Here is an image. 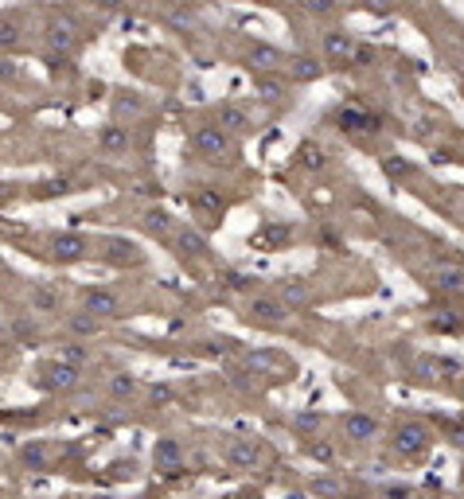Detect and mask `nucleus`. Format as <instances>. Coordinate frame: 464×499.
<instances>
[{
	"label": "nucleus",
	"instance_id": "nucleus-29",
	"mask_svg": "<svg viewBox=\"0 0 464 499\" xmlns=\"http://www.w3.org/2000/svg\"><path fill=\"white\" fill-rule=\"evenodd\" d=\"M262 4H277V0H262Z\"/></svg>",
	"mask_w": 464,
	"mask_h": 499
},
{
	"label": "nucleus",
	"instance_id": "nucleus-20",
	"mask_svg": "<svg viewBox=\"0 0 464 499\" xmlns=\"http://www.w3.org/2000/svg\"><path fill=\"white\" fill-rule=\"evenodd\" d=\"M70 328H74V332H82V335H90V332H98V320H94V316H70Z\"/></svg>",
	"mask_w": 464,
	"mask_h": 499
},
{
	"label": "nucleus",
	"instance_id": "nucleus-23",
	"mask_svg": "<svg viewBox=\"0 0 464 499\" xmlns=\"http://www.w3.org/2000/svg\"><path fill=\"white\" fill-rule=\"evenodd\" d=\"M35 304L40 308H55V293L51 289H35Z\"/></svg>",
	"mask_w": 464,
	"mask_h": 499
},
{
	"label": "nucleus",
	"instance_id": "nucleus-1",
	"mask_svg": "<svg viewBox=\"0 0 464 499\" xmlns=\"http://www.w3.org/2000/svg\"><path fill=\"white\" fill-rule=\"evenodd\" d=\"M191 145H195L207 160H218V157H230V152H234L230 133L227 129H218V125H199L195 133H191Z\"/></svg>",
	"mask_w": 464,
	"mask_h": 499
},
{
	"label": "nucleus",
	"instance_id": "nucleus-15",
	"mask_svg": "<svg viewBox=\"0 0 464 499\" xmlns=\"http://www.w3.org/2000/svg\"><path fill=\"white\" fill-rule=\"evenodd\" d=\"M308 301V289L301 281H285L281 285V304H305Z\"/></svg>",
	"mask_w": 464,
	"mask_h": 499
},
{
	"label": "nucleus",
	"instance_id": "nucleus-4",
	"mask_svg": "<svg viewBox=\"0 0 464 499\" xmlns=\"http://www.w3.org/2000/svg\"><path fill=\"white\" fill-rule=\"evenodd\" d=\"M344 433L351 441H371L378 433V421L371 418V413H347L344 418Z\"/></svg>",
	"mask_w": 464,
	"mask_h": 499
},
{
	"label": "nucleus",
	"instance_id": "nucleus-10",
	"mask_svg": "<svg viewBox=\"0 0 464 499\" xmlns=\"http://www.w3.org/2000/svg\"><path fill=\"white\" fill-rule=\"evenodd\" d=\"M102 148H106V152H125V148H129L125 125H106V129H102Z\"/></svg>",
	"mask_w": 464,
	"mask_h": 499
},
{
	"label": "nucleus",
	"instance_id": "nucleus-14",
	"mask_svg": "<svg viewBox=\"0 0 464 499\" xmlns=\"http://www.w3.org/2000/svg\"><path fill=\"white\" fill-rule=\"evenodd\" d=\"M312 491L324 496V499H339V496H344V484H339L336 476H317V480H312Z\"/></svg>",
	"mask_w": 464,
	"mask_h": 499
},
{
	"label": "nucleus",
	"instance_id": "nucleus-6",
	"mask_svg": "<svg viewBox=\"0 0 464 499\" xmlns=\"http://www.w3.org/2000/svg\"><path fill=\"white\" fill-rule=\"evenodd\" d=\"M246 59H250V67H257V70H281L285 55H281L277 47H269V43H254Z\"/></svg>",
	"mask_w": 464,
	"mask_h": 499
},
{
	"label": "nucleus",
	"instance_id": "nucleus-5",
	"mask_svg": "<svg viewBox=\"0 0 464 499\" xmlns=\"http://www.w3.org/2000/svg\"><path fill=\"white\" fill-rule=\"evenodd\" d=\"M86 312L90 316H118L121 312V301L106 289H90L86 293Z\"/></svg>",
	"mask_w": 464,
	"mask_h": 499
},
{
	"label": "nucleus",
	"instance_id": "nucleus-13",
	"mask_svg": "<svg viewBox=\"0 0 464 499\" xmlns=\"http://www.w3.org/2000/svg\"><path fill=\"white\" fill-rule=\"evenodd\" d=\"M289 70H293V79H296V82H312V79H320V63H312L308 55L293 59V63H289Z\"/></svg>",
	"mask_w": 464,
	"mask_h": 499
},
{
	"label": "nucleus",
	"instance_id": "nucleus-21",
	"mask_svg": "<svg viewBox=\"0 0 464 499\" xmlns=\"http://www.w3.org/2000/svg\"><path fill=\"white\" fill-rule=\"evenodd\" d=\"M305 8L312 12V16H332V12H336V0H305Z\"/></svg>",
	"mask_w": 464,
	"mask_h": 499
},
{
	"label": "nucleus",
	"instance_id": "nucleus-30",
	"mask_svg": "<svg viewBox=\"0 0 464 499\" xmlns=\"http://www.w3.org/2000/svg\"><path fill=\"white\" fill-rule=\"evenodd\" d=\"M461 394H464V390H461Z\"/></svg>",
	"mask_w": 464,
	"mask_h": 499
},
{
	"label": "nucleus",
	"instance_id": "nucleus-28",
	"mask_svg": "<svg viewBox=\"0 0 464 499\" xmlns=\"http://www.w3.org/2000/svg\"><path fill=\"white\" fill-rule=\"evenodd\" d=\"M0 74H4V79H12V74H16V67H12V63H0Z\"/></svg>",
	"mask_w": 464,
	"mask_h": 499
},
{
	"label": "nucleus",
	"instance_id": "nucleus-3",
	"mask_svg": "<svg viewBox=\"0 0 464 499\" xmlns=\"http://www.w3.org/2000/svg\"><path fill=\"white\" fill-rule=\"evenodd\" d=\"M394 445L406 457H417V452H425V445H429V429H425V425H402Z\"/></svg>",
	"mask_w": 464,
	"mask_h": 499
},
{
	"label": "nucleus",
	"instance_id": "nucleus-17",
	"mask_svg": "<svg viewBox=\"0 0 464 499\" xmlns=\"http://www.w3.org/2000/svg\"><path fill=\"white\" fill-rule=\"evenodd\" d=\"M179 246H184L188 254H203V250H207V238L199 235V230H184V235H179Z\"/></svg>",
	"mask_w": 464,
	"mask_h": 499
},
{
	"label": "nucleus",
	"instance_id": "nucleus-27",
	"mask_svg": "<svg viewBox=\"0 0 464 499\" xmlns=\"http://www.w3.org/2000/svg\"><path fill=\"white\" fill-rule=\"evenodd\" d=\"M262 94H266V98H281V90H277L273 82H262Z\"/></svg>",
	"mask_w": 464,
	"mask_h": 499
},
{
	"label": "nucleus",
	"instance_id": "nucleus-19",
	"mask_svg": "<svg viewBox=\"0 0 464 499\" xmlns=\"http://www.w3.org/2000/svg\"><path fill=\"white\" fill-rule=\"evenodd\" d=\"M145 226H148V230H157V235H164V230H168V215H164V211H148V215H145Z\"/></svg>",
	"mask_w": 464,
	"mask_h": 499
},
{
	"label": "nucleus",
	"instance_id": "nucleus-16",
	"mask_svg": "<svg viewBox=\"0 0 464 499\" xmlns=\"http://www.w3.org/2000/svg\"><path fill=\"white\" fill-rule=\"evenodd\" d=\"M437 285H441V289H461L464 274L461 269H453V265H441V269H437Z\"/></svg>",
	"mask_w": 464,
	"mask_h": 499
},
{
	"label": "nucleus",
	"instance_id": "nucleus-9",
	"mask_svg": "<svg viewBox=\"0 0 464 499\" xmlns=\"http://www.w3.org/2000/svg\"><path fill=\"white\" fill-rule=\"evenodd\" d=\"M218 129H227V133H242V129H250V113L242 106H223V109H218Z\"/></svg>",
	"mask_w": 464,
	"mask_h": 499
},
{
	"label": "nucleus",
	"instance_id": "nucleus-26",
	"mask_svg": "<svg viewBox=\"0 0 464 499\" xmlns=\"http://www.w3.org/2000/svg\"><path fill=\"white\" fill-rule=\"evenodd\" d=\"M121 4H125V0H98L102 12H113V8H121Z\"/></svg>",
	"mask_w": 464,
	"mask_h": 499
},
{
	"label": "nucleus",
	"instance_id": "nucleus-25",
	"mask_svg": "<svg viewBox=\"0 0 464 499\" xmlns=\"http://www.w3.org/2000/svg\"><path fill=\"white\" fill-rule=\"evenodd\" d=\"M305 160H308L312 168H320V164H324V157H320V148H308V152H305Z\"/></svg>",
	"mask_w": 464,
	"mask_h": 499
},
{
	"label": "nucleus",
	"instance_id": "nucleus-24",
	"mask_svg": "<svg viewBox=\"0 0 464 499\" xmlns=\"http://www.w3.org/2000/svg\"><path fill=\"white\" fill-rule=\"evenodd\" d=\"M133 390H137L133 379H113V394H133Z\"/></svg>",
	"mask_w": 464,
	"mask_h": 499
},
{
	"label": "nucleus",
	"instance_id": "nucleus-7",
	"mask_svg": "<svg viewBox=\"0 0 464 499\" xmlns=\"http://www.w3.org/2000/svg\"><path fill=\"white\" fill-rule=\"evenodd\" d=\"M324 51H328V59L344 63V59H351V55H355V43H351V35H347V31H328V35H324Z\"/></svg>",
	"mask_w": 464,
	"mask_h": 499
},
{
	"label": "nucleus",
	"instance_id": "nucleus-2",
	"mask_svg": "<svg viewBox=\"0 0 464 499\" xmlns=\"http://www.w3.org/2000/svg\"><path fill=\"white\" fill-rule=\"evenodd\" d=\"M246 316L250 320H257V324H281L289 316V304H281V301H273V296H254V301L246 304Z\"/></svg>",
	"mask_w": 464,
	"mask_h": 499
},
{
	"label": "nucleus",
	"instance_id": "nucleus-11",
	"mask_svg": "<svg viewBox=\"0 0 464 499\" xmlns=\"http://www.w3.org/2000/svg\"><path fill=\"white\" fill-rule=\"evenodd\" d=\"M86 254V242L82 238H55V258H63V262H74V258Z\"/></svg>",
	"mask_w": 464,
	"mask_h": 499
},
{
	"label": "nucleus",
	"instance_id": "nucleus-12",
	"mask_svg": "<svg viewBox=\"0 0 464 499\" xmlns=\"http://www.w3.org/2000/svg\"><path fill=\"white\" fill-rule=\"evenodd\" d=\"M254 460H257V445H250V441H234V445H230V464L250 468Z\"/></svg>",
	"mask_w": 464,
	"mask_h": 499
},
{
	"label": "nucleus",
	"instance_id": "nucleus-8",
	"mask_svg": "<svg viewBox=\"0 0 464 499\" xmlns=\"http://www.w3.org/2000/svg\"><path fill=\"white\" fill-rule=\"evenodd\" d=\"M47 40H51V47H59V51H74L79 35H74V24L70 20H55L51 31H47Z\"/></svg>",
	"mask_w": 464,
	"mask_h": 499
},
{
	"label": "nucleus",
	"instance_id": "nucleus-22",
	"mask_svg": "<svg viewBox=\"0 0 464 499\" xmlns=\"http://www.w3.org/2000/svg\"><path fill=\"white\" fill-rule=\"evenodd\" d=\"M160 460H168L172 468H176V464H179V449H176V445H172V441H164V445H160Z\"/></svg>",
	"mask_w": 464,
	"mask_h": 499
},
{
	"label": "nucleus",
	"instance_id": "nucleus-18",
	"mask_svg": "<svg viewBox=\"0 0 464 499\" xmlns=\"http://www.w3.org/2000/svg\"><path fill=\"white\" fill-rule=\"evenodd\" d=\"M16 43H20V24L0 20V47H16Z\"/></svg>",
	"mask_w": 464,
	"mask_h": 499
}]
</instances>
